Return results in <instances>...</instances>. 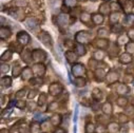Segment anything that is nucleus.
<instances>
[{"mask_svg": "<svg viewBox=\"0 0 134 133\" xmlns=\"http://www.w3.org/2000/svg\"><path fill=\"white\" fill-rule=\"evenodd\" d=\"M126 52L127 53H130V54H134V41H129L126 46Z\"/></svg>", "mask_w": 134, "mask_h": 133, "instance_id": "46", "label": "nucleus"}, {"mask_svg": "<svg viewBox=\"0 0 134 133\" xmlns=\"http://www.w3.org/2000/svg\"><path fill=\"white\" fill-rule=\"evenodd\" d=\"M11 35H12V31L8 26L1 25V27H0V38H1L2 40H4V39L10 38Z\"/></svg>", "mask_w": 134, "mask_h": 133, "instance_id": "20", "label": "nucleus"}, {"mask_svg": "<svg viewBox=\"0 0 134 133\" xmlns=\"http://www.w3.org/2000/svg\"><path fill=\"white\" fill-rule=\"evenodd\" d=\"M71 72L74 77H83L86 74V66L82 63H74L72 65Z\"/></svg>", "mask_w": 134, "mask_h": 133, "instance_id": "3", "label": "nucleus"}, {"mask_svg": "<svg viewBox=\"0 0 134 133\" xmlns=\"http://www.w3.org/2000/svg\"><path fill=\"white\" fill-rule=\"evenodd\" d=\"M110 7H111L112 10H114V12H117V10H118V11L120 10V5H119L118 3H116V2H112Z\"/></svg>", "mask_w": 134, "mask_h": 133, "instance_id": "53", "label": "nucleus"}, {"mask_svg": "<svg viewBox=\"0 0 134 133\" xmlns=\"http://www.w3.org/2000/svg\"><path fill=\"white\" fill-rule=\"evenodd\" d=\"M56 109H58V102H52L48 106V111H55Z\"/></svg>", "mask_w": 134, "mask_h": 133, "instance_id": "49", "label": "nucleus"}, {"mask_svg": "<svg viewBox=\"0 0 134 133\" xmlns=\"http://www.w3.org/2000/svg\"><path fill=\"white\" fill-rule=\"evenodd\" d=\"M33 70L30 66H25V68L22 70V73H21V79L23 81H26V80H31L33 78Z\"/></svg>", "mask_w": 134, "mask_h": 133, "instance_id": "14", "label": "nucleus"}, {"mask_svg": "<svg viewBox=\"0 0 134 133\" xmlns=\"http://www.w3.org/2000/svg\"><path fill=\"white\" fill-rule=\"evenodd\" d=\"M63 92V88L58 82H53L49 86V93L52 96H58Z\"/></svg>", "mask_w": 134, "mask_h": 133, "instance_id": "6", "label": "nucleus"}, {"mask_svg": "<svg viewBox=\"0 0 134 133\" xmlns=\"http://www.w3.org/2000/svg\"><path fill=\"white\" fill-rule=\"evenodd\" d=\"M127 35H128V37H129V39H130V40L134 41V29H133V27H132V29H130V30L128 31Z\"/></svg>", "mask_w": 134, "mask_h": 133, "instance_id": "51", "label": "nucleus"}, {"mask_svg": "<svg viewBox=\"0 0 134 133\" xmlns=\"http://www.w3.org/2000/svg\"><path fill=\"white\" fill-rule=\"evenodd\" d=\"M129 37L127 34H124V33H121V34H119V36L117 37L116 39V45L118 47H121V46H126L128 42H129Z\"/></svg>", "mask_w": 134, "mask_h": 133, "instance_id": "22", "label": "nucleus"}, {"mask_svg": "<svg viewBox=\"0 0 134 133\" xmlns=\"http://www.w3.org/2000/svg\"><path fill=\"white\" fill-rule=\"evenodd\" d=\"M68 24H69V16L66 14L62 13L57 16V25L59 27H65Z\"/></svg>", "mask_w": 134, "mask_h": 133, "instance_id": "9", "label": "nucleus"}, {"mask_svg": "<svg viewBox=\"0 0 134 133\" xmlns=\"http://www.w3.org/2000/svg\"><path fill=\"white\" fill-rule=\"evenodd\" d=\"M39 39L42 45H44L47 48H52L53 47V39L51 35L47 32H41V34L39 35Z\"/></svg>", "mask_w": 134, "mask_h": 133, "instance_id": "7", "label": "nucleus"}, {"mask_svg": "<svg viewBox=\"0 0 134 133\" xmlns=\"http://www.w3.org/2000/svg\"><path fill=\"white\" fill-rule=\"evenodd\" d=\"M73 82H74L75 87H77V88H82V87H85L87 85V81H86V79L83 77H75Z\"/></svg>", "mask_w": 134, "mask_h": 133, "instance_id": "35", "label": "nucleus"}, {"mask_svg": "<svg viewBox=\"0 0 134 133\" xmlns=\"http://www.w3.org/2000/svg\"><path fill=\"white\" fill-rule=\"evenodd\" d=\"M47 102V95L44 93H41L38 97V102H37V106L38 107H42Z\"/></svg>", "mask_w": 134, "mask_h": 133, "instance_id": "43", "label": "nucleus"}, {"mask_svg": "<svg viewBox=\"0 0 134 133\" xmlns=\"http://www.w3.org/2000/svg\"><path fill=\"white\" fill-rule=\"evenodd\" d=\"M92 21L94 24H102L104 22V15H102L100 13L92 15Z\"/></svg>", "mask_w": 134, "mask_h": 133, "instance_id": "31", "label": "nucleus"}, {"mask_svg": "<svg viewBox=\"0 0 134 133\" xmlns=\"http://www.w3.org/2000/svg\"><path fill=\"white\" fill-rule=\"evenodd\" d=\"M41 125L38 121H32L30 125V132L31 133H41Z\"/></svg>", "mask_w": 134, "mask_h": 133, "instance_id": "24", "label": "nucleus"}, {"mask_svg": "<svg viewBox=\"0 0 134 133\" xmlns=\"http://www.w3.org/2000/svg\"><path fill=\"white\" fill-rule=\"evenodd\" d=\"M27 93H29V91H27L26 89H21V90H19V91L16 92L15 97H16L17 99H22V98H24L25 95H27Z\"/></svg>", "mask_w": 134, "mask_h": 133, "instance_id": "41", "label": "nucleus"}, {"mask_svg": "<svg viewBox=\"0 0 134 133\" xmlns=\"http://www.w3.org/2000/svg\"><path fill=\"white\" fill-rule=\"evenodd\" d=\"M41 133H46V132H41Z\"/></svg>", "mask_w": 134, "mask_h": 133, "instance_id": "59", "label": "nucleus"}, {"mask_svg": "<svg viewBox=\"0 0 134 133\" xmlns=\"http://www.w3.org/2000/svg\"><path fill=\"white\" fill-rule=\"evenodd\" d=\"M63 3L68 8H74L77 3V0H63Z\"/></svg>", "mask_w": 134, "mask_h": 133, "instance_id": "47", "label": "nucleus"}, {"mask_svg": "<svg viewBox=\"0 0 134 133\" xmlns=\"http://www.w3.org/2000/svg\"><path fill=\"white\" fill-rule=\"evenodd\" d=\"M118 60H119V62H120V63H122V64H129V63H131V62H132L133 57H132V54L125 52V53H122V54L119 56Z\"/></svg>", "mask_w": 134, "mask_h": 133, "instance_id": "19", "label": "nucleus"}, {"mask_svg": "<svg viewBox=\"0 0 134 133\" xmlns=\"http://www.w3.org/2000/svg\"><path fill=\"white\" fill-rule=\"evenodd\" d=\"M122 32V26L118 23L116 24H113L112 26V33H121Z\"/></svg>", "mask_w": 134, "mask_h": 133, "instance_id": "48", "label": "nucleus"}, {"mask_svg": "<svg viewBox=\"0 0 134 133\" xmlns=\"http://www.w3.org/2000/svg\"><path fill=\"white\" fill-rule=\"evenodd\" d=\"M25 25H26V27L29 30H31L33 32H35L38 29V23H37L36 19L33 18V17H30V18H27L25 20Z\"/></svg>", "mask_w": 134, "mask_h": 133, "instance_id": "17", "label": "nucleus"}, {"mask_svg": "<svg viewBox=\"0 0 134 133\" xmlns=\"http://www.w3.org/2000/svg\"><path fill=\"white\" fill-rule=\"evenodd\" d=\"M0 82H1L2 88H11V86H12V78L10 76H2Z\"/></svg>", "mask_w": 134, "mask_h": 133, "instance_id": "29", "label": "nucleus"}, {"mask_svg": "<svg viewBox=\"0 0 134 133\" xmlns=\"http://www.w3.org/2000/svg\"><path fill=\"white\" fill-rule=\"evenodd\" d=\"M32 57H33V61H35V63H37V62H44L47 60L48 55L46 51L41 49H35L32 51Z\"/></svg>", "mask_w": 134, "mask_h": 133, "instance_id": "2", "label": "nucleus"}, {"mask_svg": "<svg viewBox=\"0 0 134 133\" xmlns=\"http://www.w3.org/2000/svg\"><path fill=\"white\" fill-rule=\"evenodd\" d=\"M64 57H65L66 61H68L69 63L74 64V63H76V61H77V59H78L79 56L74 51H66L64 53Z\"/></svg>", "mask_w": 134, "mask_h": 133, "instance_id": "11", "label": "nucleus"}, {"mask_svg": "<svg viewBox=\"0 0 134 133\" xmlns=\"http://www.w3.org/2000/svg\"><path fill=\"white\" fill-rule=\"evenodd\" d=\"M133 81H134V80H133Z\"/></svg>", "mask_w": 134, "mask_h": 133, "instance_id": "60", "label": "nucleus"}, {"mask_svg": "<svg viewBox=\"0 0 134 133\" xmlns=\"http://www.w3.org/2000/svg\"><path fill=\"white\" fill-rule=\"evenodd\" d=\"M0 133H10V132H9L7 129H4V128H3V129L0 130Z\"/></svg>", "mask_w": 134, "mask_h": 133, "instance_id": "56", "label": "nucleus"}, {"mask_svg": "<svg viewBox=\"0 0 134 133\" xmlns=\"http://www.w3.org/2000/svg\"><path fill=\"white\" fill-rule=\"evenodd\" d=\"M102 126V125H100ZM96 127V133H104L107 131V127Z\"/></svg>", "mask_w": 134, "mask_h": 133, "instance_id": "54", "label": "nucleus"}, {"mask_svg": "<svg viewBox=\"0 0 134 133\" xmlns=\"http://www.w3.org/2000/svg\"><path fill=\"white\" fill-rule=\"evenodd\" d=\"M91 20H92V16L89 14V13H82L80 15V21L87 25H89V23H91Z\"/></svg>", "mask_w": 134, "mask_h": 133, "instance_id": "33", "label": "nucleus"}, {"mask_svg": "<svg viewBox=\"0 0 134 133\" xmlns=\"http://www.w3.org/2000/svg\"><path fill=\"white\" fill-rule=\"evenodd\" d=\"M109 40L107 38H97L95 41V46L98 50H107L109 48Z\"/></svg>", "mask_w": 134, "mask_h": 133, "instance_id": "13", "label": "nucleus"}, {"mask_svg": "<svg viewBox=\"0 0 134 133\" xmlns=\"http://www.w3.org/2000/svg\"><path fill=\"white\" fill-rule=\"evenodd\" d=\"M110 10H111V7L108 3H103L99 7V13L102 15H109Z\"/></svg>", "mask_w": 134, "mask_h": 133, "instance_id": "37", "label": "nucleus"}, {"mask_svg": "<svg viewBox=\"0 0 134 133\" xmlns=\"http://www.w3.org/2000/svg\"><path fill=\"white\" fill-rule=\"evenodd\" d=\"M119 16H120V14H119L118 12H113V13H111L110 16H109V21H110V23L116 24V23L118 22V20H119Z\"/></svg>", "mask_w": 134, "mask_h": 133, "instance_id": "34", "label": "nucleus"}, {"mask_svg": "<svg viewBox=\"0 0 134 133\" xmlns=\"http://www.w3.org/2000/svg\"><path fill=\"white\" fill-rule=\"evenodd\" d=\"M11 68L10 65L8 64V62H1V64H0V72H1V74H8L10 72Z\"/></svg>", "mask_w": 134, "mask_h": 133, "instance_id": "40", "label": "nucleus"}, {"mask_svg": "<svg viewBox=\"0 0 134 133\" xmlns=\"http://www.w3.org/2000/svg\"><path fill=\"white\" fill-rule=\"evenodd\" d=\"M12 57H13V52L11 50H7L2 53L1 57H0V60H1V62H8L12 59Z\"/></svg>", "mask_w": 134, "mask_h": 133, "instance_id": "26", "label": "nucleus"}, {"mask_svg": "<svg viewBox=\"0 0 134 133\" xmlns=\"http://www.w3.org/2000/svg\"><path fill=\"white\" fill-rule=\"evenodd\" d=\"M117 120H118V124L119 125H125V124H128L130 118H129V115L126 114V113H119L117 115Z\"/></svg>", "mask_w": 134, "mask_h": 133, "instance_id": "28", "label": "nucleus"}, {"mask_svg": "<svg viewBox=\"0 0 134 133\" xmlns=\"http://www.w3.org/2000/svg\"><path fill=\"white\" fill-rule=\"evenodd\" d=\"M104 1H110V0H104Z\"/></svg>", "mask_w": 134, "mask_h": 133, "instance_id": "57", "label": "nucleus"}, {"mask_svg": "<svg viewBox=\"0 0 134 133\" xmlns=\"http://www.w3.org/2000/svg\"><path fill=\"white\" fill-rule=\"evenodd\" d=\"M120 130V126L118 123H115V121H111L107 125V131L109 133H118Z\"/></svg>", "mask_w": 134, "mask_h": 133, "instance_id": "21", "label": "nucleus"}, {"mask_svg": "<svg viewBox=\"0 0 134 133\" xmlns=\"http://www.w3.org/2000/svg\"><path fill=\"white\" fill-rule=\"evenodd\" d=\"M73 50H74V52H75L79 57L87 54V49H86L85 45H81V43H76Z\"/></svg>", "mask_w": 134, "mask_h": 133, "instance_id": "23", "label": "nucleus"}, {"mask_svg": "<svg viewBox=\"0 0 134 133\" xmlns=\"http://www.w3.org/2000/svg\"><path fill=\"white\" fill-rule=\"evenodd\" d=\"M52 133H68V132H66L65 129H63V128H61V127H56V129H55Z\"/></svg>", "mask_w": 134, "mask_h": 133, "instance_id": "52", "label": "nucleus"}, {"mask_svg": "<svg viewBox=\"0 0 134 133\" xmlns=\"http://www.w3.org/2000/svg\"><path fill=\"white\" fill-rule=\"evenodd\" d=\"M85 133H96V126L93 123H87L85 126Z\"/></svg>", "mask_w": 134, "mask_h": 133, "instance_id": "36", "label": "nucleus"}, {"mask_svg": "<svg viewBox=\"0 0 134 133\" xmlns=\"http://www.w3.org/2000/svg\"><path fill=\"white\" fill-rule=\"evenodd\" d=\"M128 103H129V99L126 96H118L116 98V105L118 107H121V108L127 107L128 106Z\"/></svg>", "mask_w": 134, "mask_h": 133, "instance_id": "27", "label": "nucleus"}, {"mask_svg": "<svg viewBox=\"0 0 134 133\" xmlns=\"http://www.w3.org/2000/svg\"><path fill=\"white\" fill-rule=\"evenodd\" d=\"M20 57H21V59H22L25 63H31V62L33 61L32 51H30L29 49H23L22 52L20 53Z\"/></svg>", "mask_w": 134, "mask_h": 133, "instance_id": "12", "label": "nucleus"}, {"mask_svg": "<svg viewBox=\"0 0 134 133\" xmlns=\"http://www.w3.org/2000/svg\"><path fill=\"white\" fill-rule=\"evenodd\" d=\"M32 70H33V73H34L35 76L42 77V76L46 74L47 68H46V65L43 64V62H37V63L33 64Z\"/></svg>", "mask_w": 134, "mask_h": 133, "instance_id": "4", "label": "nucleus"}, {"mask_svg": "<svg viewBox=\"0 0 134 133\" xmlns=\"http://www.w3.org/2000/svg\"><path fill=\"white\" fill-rule=\"evenodd\" d=\"M37 94H38V91H37L36 89H33V90H30V91H29V93H27L26 96H27L29 99H33Z\"/></svg>", "mask_w": 134, "mask_h": 133, "instance_id": "50", "label": "nucleus"}, {"mask_svg": "<svg viewBox=\"0 0 134 133\" xmlns=\"http://www.w3.org/2000/svg\"><path fill=\"white\" fill-rule=\"evenodd\" d=\"M104 133H109V132H108V131H107V132H104Z\"/></svg>", "mask_w": 134, "mask_h": 133, "instance_id": "58", "label": "nucleus"}, {"mask_svg": "<svg viewBox=\"0 0 134 133\" xmlns=\"http://www.w3.org/2000/svg\"><path fill=\"white\" fill-rule=\"evenodd\" d=\"M31 41V36L27 34L26 32L24 31H20L18 34H17V42L19 45H21L22 47L24 46H27Z\"/></svg>", "mask_w": 134, "mask_h": 133, "instance_id": "5", "label": "nucleus"}, {"mask_svg": "<svg viewBox=\"0 0 134 133\" xmlns=\"http://www.w3.org/2000/svg\"><path fill=\"white\" fill-rule=\"evenodd\" d=\"M118 79H119V73H118L117 71L112 70V71H109V72L107 73L106 82H107L108 85H112V84L118 81Z\"/></svg>", "mask_w": 134, "mask_h": 133, "instance_id": "8", "label": "nucleus"}, {"mask_svg": "<svg viewBox=\"0 0 134 133\" xmlns=\"http://www.w3.org/2000/svg\"><path fill=\"white\" fill-rule=\"evenodd\" d=\"M105 52H104V50H97V51H95L94 52V55H93V58H95L96 60H103L104 58H105Z\"/></svg>", "mask_w": 134, "mask_h": 133, "instance_id": "39", "label": "nucleus"}, {"mask_svg": "<svg viewBox=\"0 0 134 133\" xmlns=\"http://www.w3.org/2000/svg\"><path fill=\"white\" fill-rule=\"evenodd\" d=\"M88 65H89L90 69H95L96 70L97 66H98V60H96L95 58H91L88 61Z\"/></svg>", "mask_w": 134, "mask_h": 133, "instance_id": "45", "label": "nucleus"}, {"mask_svg": "<svg viewBox=\"0 0 134 133\" xmlns=\"http://www.w3.org/2000/svg\"><path fill=\"white\" fill-rule=\"evenodd\" d=\"M91 40V34L87 31H79L75 35V41L76 43H81V45H87Z\"/></svg>", "mask_w": 134, "mask_h": 133, "instance_id": "1", "label": "nucleus"}, {"mask_svg": "<svg viewBox=\"0 0 134 133\" xmlns=\"http://www.w3.org/2000/svg\"><path fill=\"white\" fill-rule=\"evenodd\" d=\"M50 123L53 127H59L62 123V115L59 114V113H55L51 116L50 118Z\"/></svg>", "mask_w": 134, "mask_h": 133, "instance_id": "16", "label": "nucleus"}, {"mask_svg": "<svg viewBox=\"0 0 134 133\" xmlns=\"http://www.w3.org/2000/svg\"><path fill=\"white\" fill-rule=\"evenodd\" d=\"M106 76H107V72L103 68H97L94 71V77H95V79L97 81H104V80H106Z\"/></svg>", "mask_w": 134, "mask_h": 133, "instance_id": "10", "label": "nucleus"}, {"mask_svg": "<svg viewBox=\"0 0 134 133\" xmlns=\"http://www.w3.org/2000/svg\"><path fill=\"white\" fill-rule=\"evenodd\" d=\"M116 93L119 96H126L130 93V88L127 86V84H119L116 88Z\"/></svg>", "mask_w": 134, "mask_h": 133, "instance_id": "15", "label": "nucleus"}, {"mask_svg": "<svg viewBox=\"0 0 134 133\" xmlns=\"http://www.w3.org/2000/svg\"><path fill=\"white\" fill-rule=\"evenodd\" d=\"M129 80H134V78L133 77H130V75H126V77H125V84H128Z\"/></svg>", "mask_w": 134, "mask_h": 133, "instance_id": "55", "label": "nucleus"}, {"mask_svg": "<svg viewBox=\"0 0 134 133\" xmlns=\"http://www.w3.org/2000/svg\"><path fill=\"white\" fill-rule=\"evenodd\" d=\"M100 108H102V112L105 115H108V116L112 115V113H113V106H112V104L110 102H105Z\"/></svg>", "mask_w": 134, "mask_h": 133, "instance_id": "18", "label": "nucleus"}, {"mask_svg": "<svg viewBox=\"0 0 134 133\" xmlns=\"http://www.w3.org/2000/svg\"><path fill=\"white\" fill-rule=\"evenodd\" d=\"M134 23V14L130 13L128 15H126L125 19H124V25L126 26H131Z\"/></svg>", "mask_w": 134, "mask_h": 133, "instance_id": "30", "label": "nucleus"}, {"mask_svg": "<svg viewBox=\"0 0 134 133\" xmlns=\"http://www.w3.org/2000/svg\"><path fill=\"white\" fill-rule=\"evenodd\" d=\"M22 70H23V69H21L20 64H19V63H17V62H15V63H14V65H13V69H12V74H13V77L17 78V77L21 76Z\"/></svg>", "mask_w": 134, "mask_h": 133, "instance_id": "25", "label": "nucleus"}, {"mask_svg": "<svg viewBox=\"0 0 134 133\" xmlns=\"http://www.w3.org/2000/svg\"><path fill=\"white\" fill-rule=\"evenodd\" d=\"M97 36H98V38H108L109 31L106 27H100L97 31Z\"/></svg>", "mask_w": 134, "mask_h": 133, "instance_id": "38", "label": "nucleus"}, {"mask_svg": "<svg viewBox=\"0 0 134 133\" xmlns=\"http://www.w3.org/2000/svg\"><path fill=\"white\" fill-rule=\"evenodd\" d=\"M31 85L32 86H39V85H42L43 84V80L41 77H38V76H35V77H33L31 80H30Z\"/></svg>", "mask_w": 134, "mask_h": 133, "instance_id": "42", "label": "nucleus"}, {"mask_svg": "<svg viewBox=\"0 0 134 133\" xmlns=\"http://www.w3.org/2000/svg\"><path fill=\"white\" fill-rule=\"evenodd\" d=\"M92 97L95 99L96 102L100 101V99L103 98V93H102V91H100V89H98V88H94L93 91H92Z\"/></svg>", "mask_w": 134, "mask_h": 133, "instance_id": "32", "label": "nucleus"}, {"mask_svg": "<svg viewBox=\"0 0 134 133\" xmlns=\"http://www.w3.org/2000/svg\"><path fill=\"white\" fill-rule=\"evenodd\" d=\"M15 107H16L17 109L24 110V109H25V107H26V102H25V101H22V99L16 101V102H15Z\"/></svg>", "mask_w": 134, "mask_h": 133, "instance_id": "44", "label": "nucleus"}]
</instances>
